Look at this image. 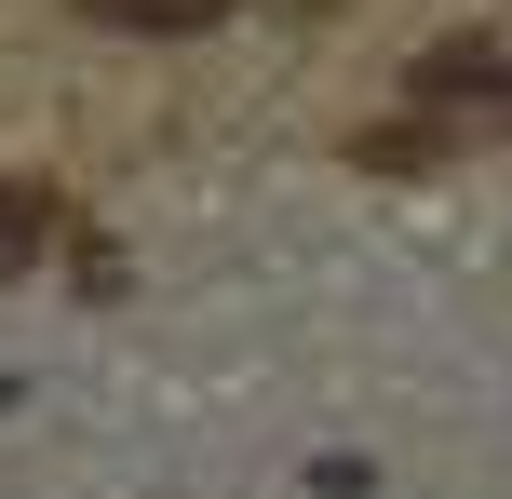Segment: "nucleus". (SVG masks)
<instances>
[{
	"instance_id": "nucleus-1",
	"label": "nucleus",
	"mask_w": 512,
	"mask_h": 499,
	"mask_svg": "<svg viewBox=\"0 0 512 499\" xmlns=\"http://www.w3.org/2000/svg\"><path fill=\"white\" fill-rule=\"evenodd\" d=\"M418 108H512V54L499 41H445L418 68Z\"/></svg>"
},
{
	"instance_id": "nucleus-2",
	"label": "nucleus",
	"mask_w": 512,
	"mask_h": 499,
	"mask_svg": "<svg viewBox=\"0 0 512 499\" xmlns=\"http://www.w3.org/2000/svg\"><path fill=\"white\" fill-rule=\"evenodd\" d=\"M81 14H95V27H122V41H203L230 0H81Z\"/></svg>"
},
{
	"instance_id": "nucleus-3",
	"label": "nucleus",
	"mask_w": 512,
	"mask_h": 499,
	"mask_svg": "<svg viewBox=\"0 0 512 499\" xmlns=\"http://www.w3.org/2000/svg\"><path fill=\"white\" fill-rule=\"evenodd\" d=\"M41 230H54V203H41V189H0V284L41 257Z\"/></svg>"
}]
</instances>
